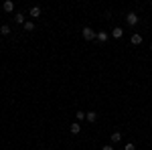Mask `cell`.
Wrapping results in <instances>:
<instances>
[{
	"label": "cell",
	"mask_w": 152,
	"mask_h": 150,
	"mask_svg": "<svg viewBox=\"0 0 152 150\" xmlns=\"http://www.w3.org/2000/svg\"><path fill=\"white\" fill-rule=\"evenodd\" d=\"M81 37L85 39V41H95V37H97V33H95L94 29H89V26H85L81 31Z\"/></svg>",
	"instance_id": "1"
},
{
	"label": "cell",
	"mask_w": 152,
	"mask_h": 150,
	"mask_svg": "<svg viewBox=\"0 0 152 150\" xmlns=\"http://www.w3.org/2000/svg\"><path fill=\"white\" fill-rule=\"evenodd\" d=\"M126 23H128L130 26H136V24H138V16H136V12H128V14H126Z\"/></svg>",
	"instance_id": "2"
},
{
	"label": "cell",
	"mask_w": 152,
	"mask_h": 150,
	"mask_svg": "<svg viewBox=\"0 0 152 150\" xmlns=\"http://www.w3.org/2000/svg\"><path fill=\"white\" fill-rule=\"evenodd\" d=\"M2 10L4 12H12L14 10V2H12V0H6V2L2 4Z\"/></svg>",
	"instance_id": "3"
},
{
	"label": "cell",
	"mask_w": 152,
	"mask_h": 150,
	"mask_svg": "<svg viewBox=\"0 0 152 150\" xmlns=\"http://www.w3.org/2000/svg\"><path fill=\"white\" fill-rule=\"evenodd\" d=\"M130 43H132V45H142V35L134 33V35L130 37Z\"/></svg>",
	"instance_id": "4"
},
{
	"label": "cell",
	"mask_w": 152,
	"mask_h": 150,
	"mask_svg": "<svg viewBox=\"0 0 152 150\" xmlns=\"http://www.w3.org/2000/svg\"><path fill=\"white\" fill-rule=\"evenodd\" d=\"M14 23H16V24H23V26H24L26 20H24V14H23V12H16V14H14Z\"/></svg>",
	"instance_id": "5"
},
{
	"label": "cell",
	"mask_w": 152,
	"mask_h": 150,
	"mask_svg": "<svg viewBox=\"0 0 152 150\" xmlns=\"http://www.w3.org/2000/svg\"><path fill=\"white\" fill-rule=\"evenodd\" d=\"M122 35H124V31H122L120 26H116V29L112 31V37H114V39H122Z\"/></svg>",
	"instance_id": "6"
},
{
	"label": "cell",
	"mask_w": 152,
	"mask_h": 150,
	"mask_svg": "<svg viewBox=\"0 0 152 150\" xmlns=\"http://www.w3.org/2000/svg\"><path fill=\"white\" fill-rule=\"evenodd\" d=\"M95 39H97V41H99V43H105V41H107V39H110V35H107V33H104V31H102V33H97V37H95Z\"/></svg>",
	"instance_id": "7"
},
{
	"label": "cell",
	"mask_w": 152,
	"mask_h": 150,
	"mask_svg": "<svg viewBox=\"0 0 152 150\" xmlns=\"http://www.w3.org/2000/svg\"><path fill=\"white\" fill-rule=\"evenodd\" d=\"M79 132H81L79 122H73V124H71V134H79Z\"/></svg>",
	"instance_id": "8"
},
{
	"label": "cell",
	"mask_w": 152,
	"mask_h": 150,
	"mask_svg": "<svg viewBox=\"0 0 152 150\" xmlns=\"http://www.w3.org/2000/svg\"><path fill=\"white\" fill-rule=\"evenodd\" d=\"M85 120H87V122H91V124H94L95 120H97V114H95V112H87V116H85Z\"/></svg>",
	"instance_id": "9"
},
{
	"label": "cell",
	"mask_w": 152,
	"mask_h": 150,
	"mask_svg": "<svg viewBox=\"0 0 152 150\" xmlns=\"http://www.w3.org/2000/svg\"><path fill=\"white\" fill-rule=\"evenodd\" d=\"M31 16H33V18H39V16H41V8H39V6H33V8H31Z\"/></svg>",
	"instance_id": "10"
},
{
	"label": "cell",
	"mask_w": 152,
	"mask_h": 150,
	"mask_svg": "<svg viewBox=\"0 0 152 150\" xmlns=\"http://www.w3.org/2000/svg\"><path fill=\"white\" fill-rule=\"evenodd\" d=\"M0 35H10V26H8V24H2V26H0Z\"/></svg>",
	"instance_id": "11"
},
{
	"label": "cell",
	"mask_w": 152,
	"mask_h": 150,
	"mask_svg": "<svg viewBox=\"0 0 152 150\" xmlns=\"http://www.w3.org/2000/svg\"><path fill=\"white\" fill-rule=\"evenodd\" d=\"M85 112H81V110H79V112H75V120H77V122H83V120H85Z\"/></svg>",
	"instance_id": "12"
},
{
	"label": "cell",
	"mask_w": 152,
	"mask_h": 150,
	"mask_svg": "<svg viewBox=\"0 0 152 150\" xmlns=\"http://www.w3.org/2000/svg\"><path fill=\"white\" fill-rule=\"evenodd\" d=\"M24 31H28V33H31V31H35V23L26 20V23H24Z\"/></svg>",
	"instance_id": "13"
},
{
	"label": "cell",
	"mask_w": 152,
	"mask_h": 150,
	"mask_svg": "<svg viewBox=\"0 0 152 150\" xmlns=\"http://www.w3.org/2000/svg\"><path fill=\"white\" fill-rule=\"evenodd\" d=\"M122 140V132H114L112 134V142H120Z\"/></svg>",
	"instance_id": "14"
},
{
	"label": "cell",
	"mask_w": 152,
	"mask_h": 150,
	"mask_svg": "<svg viewBox=\"0 0 152 150\" xmlns=\"http://www.w3.org/2000/svg\"><path fill=\"white\" fill-rule=\"evenodd\" d=\"M124 150H136V146H134V144H132V142H128V144H126V146H124Z\"/></svg>",
	"instance_id": "15"
},
{
	"label": "cell",
	"mask_w": 152,
	"mask_h": 150,
	"mask_svg": "<svg viewBox=\"0 0 152 150\" xmlns=\"http://www.w3.org/2000/svg\"><path fill=\"white\" fill-rule=\"evenodd\" d=\"M102 150H114V146H104Z\"/></svg>",
	"instance_id": "16"
},
{
	"label": "cell",
	"mask_w": 152,
	"mask_h": 150,
	"mask_svg": "<svg viewBox=\"0 0 152 150\" xmlns=\"http://www.w3.org/2000/svg\"><path fill=\"white\" fill-rule=\"evenodd\" d=\"M150 49H152V47H150Z\"/></svg>",
	"instance_id": "17"
}]
</instances>
